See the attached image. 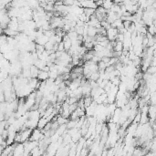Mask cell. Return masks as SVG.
<instances>
[{"label":"cell","mask_w":156,"mask_h":156,"mask_svg":"<svg viewBox=\"0 0 156 156\" xmlns=\"http://www.w3.org/2000/svg\"><path fill=\"white\" fill-rule=\"evenodd\" d=\"M44 137V134L41 132V131L38 128H35L32 130L31 131V135H30V138H29V140L30 141H37V142H39V140L43 139Z\"/></svg>","instance_id":"1"},{"label":"cell","mask_w":156,"mask_h":156,"mask_svg":"<svg viewBox=\"0 0 156 156\" xmlns=\"http://www.w3.org/2000/svg\"><path fill=\"white\" fill-rule=\"evenodd\" d=\"M118 29L115 27H110L106 30V37L110 41H113L116 39V37L118 35Z\"/></svg>","instance_id":"2"},{"label":"cell","mask_w":156,"mask_h":156,"mask_svg":"<svg viewBox=\"0 0 156 156\" xmlns=\"http://www.w3.org/2000/svg\"><path fill=\"white\" fill-rule=\"evenodd\" d=\"M20 132V136H21V143H24L26 141H28L29 138H30L31 135V131L32 129H29V128H26L23 131H18Z\"/></svg>","instance_id":"3"},{"label":"cell","mask_w":156,"mask_h":156,"mask_svg":"<svg viewBox=\"0 0 156 156\" xmlns=\"http://www.w3.org/2000/svg\"><path fill=\"white\" fill-rule=\"evenodd\" d=\"M80 1V6L83 7V8H97V6H96V3L93 1V0H79Z\"/></svg>","instance_id":"4"},{"label":"cell","mask_w":156,"mask_h":156,"mask_svg":"<svg viewBox=\"0 0 156 156\" xmlns=\"http://www.w3.org/2000/svg\"><path fill=\"white\" fill-rule=\"evenodd\" d=\"M23 154H24V144H23V143H16L14 150H13V155L19 156V155H23Z\"/></svg>","instance_id":"5"},{"label":"cell","mask_w":156,"mask_h":156,"mask_svg":"<svg viewBox=\"0 0 156 156\" xmlns=\"http://www.w3.org/2000/svg\"><path fill=\"white\" fill-rule=\"evenodd\" d=\"M156 114V108L155 105H150L149 110H148V117H149L150 121H154Z\"/></svg>","instance_id":"6"},{"label":"cell","mask_w":156,"mask_h":156,"mask_svg":"<svg viewBox=\"0 0 156 156\" xmlns=\"http://www.w3.org/2000/svg\"><path fill=\"white\" fill-rule=\"evenodd\" d=\"M48 78V72L43 70H39L37 79H38L39 80H40V81H43V80H46Z\"/></svg>","instance_id":"7"},{"label":"cell","mask_w":156,"mask_h":156,"mask_svg":"<svg viewBox=\"0 0 156 156\" xmlns=\"http://www.w3.org/2000/svg\"><path fill=\"white\" fill-rule=\"evenodd\" d=\"M48 119L46 117H40L39 119V122H38V125H37V128L39 129V130H42L44 127H45V125L48 123Z\"/></svg>","instance_id":"8"},{"label":"cell","mask_w":156,"mask_h":156,"mask_svg":"<svg viewBox=\"0 0 156 156\" xmlns=\"http://www.w3.org/2000/svg\"><path fill=\"white\" fill-rule=\"evenodd\" d=\"M29 70H30V78H37L38 77V73H39V70L37 68L35 65H31L30 68H29Z\"/></svg>","instance_id":"9"},{"label":"cell","mask_w":156,"mask_h":156,"mask_svg":"<svg viewBox=\"0 0 156 156\" xmlns=\"http://www.w3.org/2000/svg\"><path fill=\"white\" fill-rule=\"evenodd\" d=\"M33 65H35L39 70H43L44 67L47 65V62L44 61V60H41V59H39V58H38L37 60H35V62H34Z\"/></svg>","instance_id":"10"},{"label":"cell","mask_w":156,"mask_h":156,"mask_svg":"<svg viewBox=\"0 0 156 156\" xmlns=\"http://www.w3.org/2000/svg\"><path fill=\"white\" fill-rule=\"evenodd\" d=\"M87 35L89 37H91V38H94V37L97 35V28L89 26L88 30H87Z\"/></svg>","instance_id":"11"},{"label":"cell","mask_w":156,"mask_h":156,"mask_svg":"<svg viewBox=\"0 0 156 156\" xmlns=\"http://www.w3.org/2000/svg\"><path fill=\"white\" fill-rule=\"evenodd\" d=\"M69 122L68 118H65L63 116H61L60 114L58 115V118H57V122L58 123V125H62V124H67V122Z\"/></svg>","instance_id":"12"},{"label":"cell","mask_w":156,"mask_h":156,"mask_svg":"<svg viewBox=\"0 0 156 156\" xmlns=\"http://www.w3.org/2000/svg\"><path fill=\"white\" fill-rule=\"evenodd\" d=\"M112 5H113V1H112V0H105V1H103L102 6H103L106 10H110V7L112 6Z\"/></svg>","instance_id":"13"},{"label":"cell","mask_w":156,"mask_h":156,"mask_svg":"<svg viewBox=\"0 0 156 156\" xmlns=\"http://www.w3.org/2000/svg\"><path fill=\"white\" fill-rule=\"evenodd\" d=\"M95 10L96 9H94V8H83V13L86 15L88 18H90V17L92 16V15H94Z\"/></svg>","instance_id":"14"},{"label":"cell","mask_w":156,"mask_h":156,"mask_svg":"<svg viewBox=\"0 0 156 156\" xmlns=\"http://www.w3.org/2000/svg\"><path fill=\"white\" fill-rule=\"evenodd\" d=\"M41 153H42V152H41V150H40V148L39 147V145L36 146V147H34L33 149L30 151V154H32V155H34V156H36V155H40Z\"/></svg>","instance_id":"15"},{"label":"cell","mask_w":156,"mask_h":156,"mask_svg":"<svg viewBox=\"0 0 156 156\" xmlns=\"http://www.w3.org/2000/svg\"><path fill=\"white\" fill-rule=\"evenodd\" d=\"M44 50H45V48H44V46H43V45H39V44H36V48H35V51L37 52V54H38V55L41 54Z\"/></svg>","instance_id":"16"},{"label":"cell","mask_w":156,"mask_h":156,"mask_svg":"<svg viewBox=\"0 0 156 156\" xmlns=\"http://www.w3.org/2000/svg\"><path fill=\"white\" fill-rule=\"evenodd\" d=\"M63 44H64V50L68 52L69 49L71 47V40L70 39H68V40H66V41H63Z\"/></svg>","instance_id":"17"},{"label":"cell","mask_w":156,"mask_h":156,"mask_svg":"<svg viewBox=\"0 0 156 156\" xmlns=\"http://www.w3.org/2000/svg\"><path fill=\"white\" fill-rule=\"evenodd\" d=\"M146 72H148L149 74H152V75H155L156 72V67L155 66H149L146 70Z\"/></svg>","instance_id":"18"},{"label":"cell","mask_w":156,"mask_h":156,"mask_svg":"<svg viewBox=\"0 0 156 156\" xmlns=\"http://www.w3.org/2000/svg\"><path fill=\"white\" fill-rule=\"evenodd\" d=\"M114 4H118V5H122L124 0H112Z\"/></svg>","instance_id":"19"},{"label":"cell","mask_w":156,"mask_h":156,"mask_svg":"<svg viewBox=\"0 0 156 156\" xmlns=\"http://www.w3.org/2000/svg\"><path fill=\"white\" fill-rule=\"evenodd\" d=\"M103 1H105V0H103Z\"/></svg>","instance_id":"20"}]
</instances>
